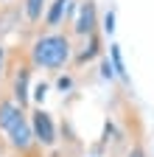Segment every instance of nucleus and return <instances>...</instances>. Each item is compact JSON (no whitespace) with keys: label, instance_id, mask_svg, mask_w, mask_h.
<instances>
[{"label":"nucleus","instance_id":"obj_1","mask_svg":"<svg viewBox=\"0 0 154 157\" xmlns=\"http://www.w3.org/2000/svg\"><path fill=\"white\" fill-rule=\"evenodd\" d=\"M73 36L70 31H42L34 36V42L28 48V62L34 70H48V73H59L67 65H73Z\"/></svg>","mask_w":154,"mask_h":157},{"label":"nucleus","instance_id":"obj_2","mask_svg":"<svg viewBox=\"0 0 154 157\" xmlns=\"http://www.w3.org/2000/svg\"><path fill=\"white\" fill-rule=\"evenodd\" d=\"M0 132L6 135V143L17 154H34L36 149V137L31 129V115L14 101V98H0Z\"/></svg>","mask_w":154,"mask_h":157},{"label":"nucleus","instance_id":"obj_3","mask_svg":"<svg viewBox=\"0 0 154 157\" xmlns=\"http://www.w3.org/2000/svg\"><path fill=\"white\" fill-rule=\"evenodd\" d=\"M101 28V17H98V6L95 0H79V9H76V17L70 23V36L84 39L90 34H95Z\"/></svg>","mask_w":154,"mask_h":157},{"label":"nucleus","instance_id":"obj_4","mask_svg":"<svg viewBox=\"0 0 154 157\" xmlns=\"http://www.w3.org/2000/svg\"><path fill=\"white\" fill-rule=\"evenodd\" d=\"M76 9H79V0H51L45 14H42V28L45 31H59L62 25L70 28Z\"/></svg>","mask_w":154,"mask_h":157},{"label":"nucleus","instance_id":"obj_5","mask_svg":"<svg viewBox=\"0 0 154 157\" xmlns=\"http://www.w3.org/2000/svg\"><path fill=\"white\" fill-rule=\"evenodd\" d=\"M28 115H31V129H34V137H36V146L39 149H53L56 140H59V135H56V124H53L51 112L36 107Z\"/></svg>","mask_w":154,"mask_h":157},{"label":"nucleus","instance_id":"obj_6","mask_svg":"<svg viewBox=\"0 0 154 157\" xmlns=\"http://www.w3.org/2000/svg\"><path fill=\"white\" fill-rule=\"evenodd\" d=\"M31 70H34V65L23 62L14 67V76H11V98L23 109H28V104H31Z\"/></svg>","mask_w":154,"mask_h":157},{"label":"nucleus","instance_id":"obj_7","mask_svg":"<svg viewBox=\"0 0 154 157\" xmlns=\"http://www.w3.org/2000/svg\"><path fill=\"white\" fill-rule=\"evenodd\" d=\"M101 56V34L95 31V34H90V36H84L81 39V45L76 48V53H73V65H90L92 59H98Z\"/></svg>","mask_w":154,"mask_h":157},{"label":"nucleus","instance_id":"obj_8","mask_svg":"<svg viewBox=\"0 0 154 157\" xmlns=\"http://www.w3.org/2000/svg\"><path fill=\"white\" fill-rule=\"evenodd\" d=\"M48 3H51V0H23V14H25V23H28V25L42 23V14H45Z\"/></svg>","mask_w":154,"mask_h":157},{"label":"nucleus","instance_id":"obj_9","mask_svg":"<svg viewBox=\"0 0 154 157\" xmlns=\"http://www.w3.org/2000/svg\"><path fill=\"white\" fill-rule=\"evenodd\" d=\"M109 62L115 67V76L121 78V82H129V73H126V65H123V53H121V45H109Z\"/></svg>","mask_w":154,"mask_h":157},{"label":"nucleus","instance_id":"obj_10","mask_svg":"<svg viewBox=\"0 0 154 157\" xmlns=\"http://www.w3.org/2000/svg\"><path fill=\"white\" fill-rule=\"evenodd\" d=\"M101 31H104L107 36H112V34H115V11H112V9L101 17Z\"/></svg>","mask_w":154,"mask_h":157},{"label":"nucleus","instance_id":"obj_11","mask_svg":"<svg viewBox=\"0 0 154 157\" xmlns=\"http://www.w3.org/2000/svg\"><path fill=\"white\" fill-rule=\"evenodd\" d=\"M45 95H48V84H45V82H42V84H36V87L31 90V98H34L39 107H42V101H45Z\"/></svg>","mask_w":154,"mask_h":157},{"label":"nucleus","instance_id":"obj_12","mask_svg":"<svg viewBox=\"0 0 154 157\" xmlns=\"http://www.w3.org/2000/svg\"><path fill=\"white\" fill-rule=\"evenodd\" d=\"M101 78H107V82H112V78H118L115 76V67L109 59H101Z\"/></svg>","mask_w":154,"mask_h":157},{"label":"nucleus","instance_id":"obj_13","mask_svg":"<svg viewBox=\"0 0 154 157\" xmlns=\"http://www.w3.org/2000/svg\"><path fill=\"white\" fill-rule=\"evenodd\" d=\"M126 157H148V154H146V149H143V143H140V140H134V143L129 146Z\"/></svg>","mask_w":154,"mask_h":157},{"label":"nucleus","instance_id":"obj_14","mask_svg":"<svg viewBox=\"0 0 154 157\" xmlns=\"http://www.w3.org/2000/svg\"><path fill=\"white\" fill-rule=\"evenodd\" d=\"M70 87H73V78H70V76H59V78H56V90L67 93Z\"/></svg>","mask_w":154,"mask_h":157},{"label":"nucleus","instance_id":"obj_15","mask_svg":"<svg viewBox=\"0 0 154 157\" xmlns=\"http://www.w3.org/2000/svg\"><path fill=\"white\" fill-rule=\"evenodd\" d=\"M6 62H9V56H6V48L0 45V76H3V70H6Z\"/></svg>","mask_w":154,"mask_h":157},{"label":"nucleus","instance_id":"obj_16","mask_svg":"<svg viewBox=\"0 0 154 157\" xmlns=\"http://www.w3.org/2000/svg\"><path fill=\"white\" fill-rule=\"evenodd\" d=\"M0 3H6V0H0Z\"/></svg>","mask_w":154,"mask_h":157}]
</instances>
